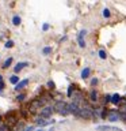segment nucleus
<instances>
[{
  "mask_svg": "<svg viewBox=\"0 0 126 131\" xmlns=\"http://www.w3.org/2000/svg\"><path fill=\"white\" fill-rule=\"evenodd\" d=\"M53 109H54L57 113L62 115V116L69 115V105L65 101H57L56 104H54V106H53Z\"/></svg>",
  "mask_w": 126,
  "mask_h": 131,
  "instance_id": "f257e3e1",
  "label": "nucleus"
},
{
  "mask_svg": "<svg viewBox=\"0 0 126 131\" xmlns=\"http://www.w3.org/2000/svg\"><path fill=\"white\" fill-rule=\"evenodd\" d=\"M45 104V100H41V98H35V100H33L30 102V105H28V111H30L31 113L37 112V109H41Z\"/></svg>",
  "mask_w": 126,
  "mask_h": 131,
  "instance_id": "f03ea898",
  "label": "nucleus"
},
{
  "mask_svg": "<svg viewBox=\"0 0 126 131\" xmlns=\"http://www.w3.org/2000/svg\"><path fill=\"white\" fill-rule=\"evenodd\" d=\"M107 116H108V120L110 122H117V120H119V113H118V111L115 109H113V111H110V112H107Z\"/></svg>",
  "mask_w": 126,
  "mask_h": 131,
  "instance_id": "7ed1b4c3",
  "label": "nucleus"
},
{
  "mask_svg": "<svg viewBox=\"0 0 126 131\" xmlns=\"http://www.w3.org/2000/svg\"><path fill=\"white\" fill-rule=\"evenodd\" d=\"M118 113H119V117L122 120H126V101L122 102V105L119 106V109H118Z\"/></svg>",
  "mask_w": 126,
  "mask_h": 131,
  "instance_id": "20e7f679",
  "label": "nucleus"
},
{
  "mask_svg": "<svg viewBox=\"0 0 126 131\" xmlns=\"http://www.w3.org/2000/svg\"><path fill=\"white\" fill-rule=\"evenodd\" d=\"M52 112H53L52 106H43V108L41 109V116H43V117H50V116H52Z\"/></svg>",
  "mask_w": 126,
  "mask_h": 131,
  "instance_id": "39448f33",
  "label": "nucleus"
},
{
  "mask_svg": "<svg viewBox=\"0 0 126 131\" xmlns=\"http://www.w3.org/2000/svg\"><path fill=\"white\" fill-rule=\"evenodd\" d=\"M6 119H7V123H10V124H15V123L18 122V117H16V113H14V112H10V113H7Z\"/></svg>",
  "mask_w": 126,
  "mask_h": 131,
  "instance_id": "423d86ee",
  "label": "nucleus"
},
{
  "mask_svg": "<svg viewBox=\"0 0 126 131\" xmlns=\"http://www.w3.org/2000/svg\"><path fill=\"white\" fill-rule=\"evenodd\" d=\"M48 117H43V116H41L39 119H37V124L41 126V127H43V126H48V124H50V123H53V120H46Z\"/></svg>",
  "mask_w": 126,
  "mask_h": 131,
  "instance_id": "0eeeda50",
  "label": "nucleus"
},
{
  "mask_svg": "<svg viewBox=\"0 0 126 131\" xmlns=\"http://www.w3.org/2000/svg\"><path fill=\"white\" fill-rule=\"evenodd\" d=\"M16 86H15V90H22L23 88H26V86L28 85V79H23V81H20V82H16L15 83Z\"/></svg>",
  "mask_w": 126,
  "mask_h": 131,
  "instance_id": "6e6552de",
  "label": "nucleus"
},
{
  "mask_svg": "<svg viewBox=\"0 0 126 131\" xmlns=\"http://www.w3.org/2000/svg\"><path fill=\"white\" fill-rule=\"evenodd\" d=\"M84 36H85V30H81L79 33V36H77V41H79V45L81 48L85 47V42H84Z\"/></svg>",
  "mask_w": 126,
  "mask_h": 131,
  "instance_id": "1a4fd4ad",
  "label": "nucleus"
},
{
  "mask_svg": "<svg viewBox=\"0 0 126 131\" xmlns=\"http://www.w3.org/2000/svg\"><path fill=\"white\" fill-rule=\"evenodd\" d=\"M98 130H106V131H121V128L118 127H113V126H98Z\"/></svg>",
  "mask_w": 126,
  "mask_h": 131,
  "instance_id": "9d476101",
  "label": "nucleus"
},
{
  "mask_svg": "<svg viewBox=\"0 0 126 131\" xmlns=\"http://www.w3.org/2000/svg\"><path fill=\"white\" fill-rule=\"evenodd\" d=\"M110 101H111L113 104H119L121 102V96L119 94H114L113 97H110Z\"/></svg>",
  "mask_w": 126,
  "mask_h": 131,
  "instance_id": "9b49d317",
  "label": "nucleus"
},
{
  "mask_svg": "<svg viewBox=\"0 0 126 131\" xmlns=\"http://www.w3.org/2000/svg\"><path fill=\"white\" fill-rule=\"evenodd\" d=\"M26 66H27V63H26V61H22V63H18V64H16V67L14 68V71H15V72H19V71H22V68H23V67H26Z\"/></svg>",
  "mask_w": 126,
  "mask_h": 131,
  "instance_id": "f8f14e48",
  "label": "nucleus"
},
{
  "mask_svg": "<svg viewBox=\"0 0 126 131\" xmlns=\"http://www.w3.org/2000/svg\"><path fill=\"white\" fill-rule=\"evenodd\" d=\"M89 100H91L92 102H96L98 101V93L95 92V90H92V92L89 93Z\"/></svg>",
  "mask_w": 126,
  "mask_h": 131,
  "instance_id": "ddd939ff",
  "label": "nucleus"
},
{
  "mask_svg": "<svg viewBox=\"0 0 126 131\" xmlns=\"http://www.w3.org/2000/svg\"><path fill=\"white\" fill-rule=\"evenodd\" d=\"M89 72H91V70H89V68H84L83 71H81V78H83V79L88 78L89 77Z\"/></svg>",
  "mask_w": 126,
  "mask_h": 131,
  "instance_id": "4468645a",
  "label": "nucleus"
},
{
  "mask_svg": "<svg viewBox=\"0 0 126 131\" xmlns=\"http://www.w3.org/2000/svg\"><path fill=\"white\" fill-rule=\"evenodd\" d=\"M11 63H12V57H8V59L4 61V64H3V68H8L11 66Z\"/></svg>",
  "mask_w": 126,
  "mask_h": 131,
  "instance_id": "2eb2a0df",
  "label": "nucleus"
},
{
  "mask_svg": "<svg viewBox=\"0 0 126 131\" xmlns=\"http://www.w3.org/2000/svg\"><path fill=\"white\" fill-rule=\"evenodd\" d=\"M12 23H14V25H15V26H18V25L20 23V18H19V16H18V15H15V16H14V18H12Z\"/></svg>",
  "mask_w": 126,
  "mask_h": 131,
  "instance_id": "dca6fc26",
  "label": "nucleus"
},
{
  "mask_svg": "<svg viewBox=\"0 0 126 131\" xmlns=\"http://www.w3.org/2000/svg\"><path fill=\"white\" fill-rule=\"evenodd\" d=\"M10 82L11 83H16V82H19V77H16V75H14V77H11V79H10Z\"/></svg>",
  "mask_w": 126,
  "mask_h": 131,
  "instance_id": "f3484780",
  "label": "nucleus"
},
{
  "mask_svg": "<svg viewBox=\"0 0 126 131\" xmlns=\"http://www.w3.org/2000/svg\"><path fill=\"white\" fill-rule=\"evenodd\" d=\"M99 57H100V59H106V57H107V53L102 49V51H99Z\"/></svg>",
  "mask_w": 126,
  "mask_h": 131,
  "instance_id": "a211bd4d",
  "label": "nucleus"
},
{
  "mask_svg": "<svg viewBox=\"0 0 126 131\" xmlns=\"http://www.w3.org/2000/svg\"><path fill=\"white\" fill-rule=\"evenodd\" d=\"M24 98H26V94H24V93H22V94H18V97H16V100H18V101H23Z\"/></svg>",
  "mask_w": 126,
  "mask_h": 131,
  "instance_id": "6ab92c4d",
  "label": "nucleus"
},
{
  "mask_svg": "<svg viewBox=\"0 0 126 131\" xmlns=\"http://www.w3.org/2000/svg\"><path fill=\"white\" fill-rule=\"evenodd\" d=\"M49 53H52V48L50 47L43 48V55H49Z\"/></svg>",
  "mask_w": 126,
  "mask_h": 131,
  "instance_id": "aec40b11",
  "label": "nucleus"
},
{
  "mask_svg": "<svg viewBox=\"0 0 126 131\" xmlns=\"http://www.w3.org/2000/svg\"><path fill=\"white\" fill-rule=\"evenodd\" d=\"M12 47H14V41L12 40H10V41L6 42V48H12Z\"/></svg>",
  "mask_w": 126,
  "mask_h": 131,
  "instance_id": "412c9836",
  "label": "nucleus"
},
{
  "mask_svg": "<svg viewBox=\"0 0 126 131\" xmlns=\"http://www.w3.org/2000/svg\"><path fill=\"white\" fill-rule=\"evenodd\" d=\"M4 88V82H3V77L0 75V94H2V90Z\"/></svg>",
  "mask_w": 126,
  "mask_h": 131,
  "instance_id": "4be33fe9",
  "label": "nucleus"
},
{
  "mask_svg": "<svg viewBox=\"0 0 126 131\" xmlns=\"http://www.w3.org/2000/svg\"><path fill=\"white\" fill-rule=\"evenodd\" d=\"M103 15L106 16V18H108V16H110V10H107V8H104V10H103Z\"/></svg>",
  "mask_w": 126,
  "mask_h": 131,
  "instance_id": "5701e85b",
  "label": "nucleus"
},
{
  "mask_svg": "<svg viewBox=\"0 0 126 131\" xmlns=\"http://www.w3.org/2000/svg\"><path fill=\"white\" fill-rule=\"evenodd\" d=\"M72 93H73V86H69L68 88V96L72 97Z\"/></svg>",
  "mask_w": 126,
  "mask_h": 131,
  "instance_id": "b1692460",
  "label": "nucleus"
},
{
  "mask_svg": "<svg viewBox=\"0 0 126 131\" xmlns=\"http://www.w3.org/2000/svg\"><path fill=\"white\" fill-rule=\"evenodd\" d=\"M48 86H49V88H52V89H53V88H54V82L49 81V82H48Z\"/></svg>",
  "mask_w": 126,
  "mask_h": 131,
  "instance_id": "393cba45",
  "label": "nucleus"
},
{
  "mask_svg": "<svg viewBox=\"0 0 126 131\" xmlns=\"http://www.w3.org/2000/svg\"><path fill=\"white\" fill-rule=\"evenodd\" d=\"M100 116H102V117L104 119L106 116H107V111H106V109H103V112H102V115H100Z\"/></svg>",
  "mask_w": 126,
  "mask_h": 131,
  "instance_id": "a878e982",
  "label": "nucleus"
},
{
  "mask_svg": "<svg viewBox=\"0 0 126 131\" xmlns=\"http://www.w3.org/2000/svg\"><path fill=\"white\" fill-rule=\"evenodd\" d=\"M10 128V126H0V130H7Z\"/></svg>",
  "mask_w": 126,
  "mask_h": 131,
  "instance_id": "bb28decb",
  "label": "nucleus"
},
{
  "mask_svg": "<svg viewBox=\"0 0 126 131\" xmlns=\"http://www.w3.org/2000/svg\"><path fill=\"white\" fill-rule=\"evenodd\" d=\"M43 30H49V25H48V23L43 25Z\"/></svg>",
  "mask_w": 126,
  "mask_h": 131,
  "instance_id": "cd10ccee",
  "label": "nucleus"
},
{
  "mask_svg": "<svg viewBox=\"0 0 126 131\" xmlns=\"http://www.w3.org/2000/svg\"><path fill=\"white\" fill-rule=\"evenodd\" d=\"M91 83H92L93 86H95V85L98 83V79H92V82H91Z\"/></svg>",
  "mask_w": 126,
  "mask_h": 131,
  "instance_id": "c85d7f7f",
  "label": "nucleus"
},
{
  "mask_svg": "<svg viewBox=\"0 0 126 131\" xmlns=\"http://www.w3.org/2000/svg\"><path fill=\"white\" fill-rule=\"evenodd\" d=\"M110 101V96H106V98H104V102H108Z\"/></svg>",
  "mask_w": 126,
  "mask_h": 131,
  "instance_id": "c756f323",
  "label": "nucleus"
},
{
  "mask_svg": "<svg viewBox=\"0 0 126 131\" xmlns=\"http://www.w3.org/2000/svg\"><path fill=\"white\" fill-rule=\"evenodd\" d=\"M0 122H2V117H0Z\"/></svg>",
  "mask_w": 126,
  "mask_h": 131,
  "instance_id": "7c9ffc66",
  "label": "nucleus"
}]
</instances>
